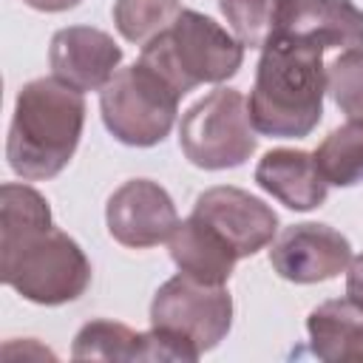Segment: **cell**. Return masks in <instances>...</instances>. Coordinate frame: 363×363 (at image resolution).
<instances>
[{
  "mask_svg": "<svg viewBox=\"0 0 363 363\" xmlns=\"http://www.w3.org/2000/svg\"><path fill=\"white\" fill-rule=\"evenodd\" d=\"M0 278L31 303L77 301L91 284L82 247L51 221V207L28 184L0 190Z\"/></svg>",
  "mask_w": 363,
  "mask_h": 363,
  "instance_id": "obj_1",
  "label": "cell"
},
{
  "mask_svg": "<svg viewBox=\"0 0 363 363\" xmlns=\"http://www.w3.org/2000/svg\"><path fill=\"white\" fill-rule=\"evenodd\" d=\"M323 94V48L272 34L261 48L255 85L247 99L255 130L275 139L309 136L320 122Z\"/></svg>",
  "mask_w": 363,
  "mask_h": 363,
  "instance_id": "obj_2",
  "label": "cell"
},
{
  "mask_svg": "<svg viewBox=\"0 0 363 363\" xmlns=\"http://www.w3.org/2000/svg\"><path fill=\"white\" fill-rule=\"evenodd\" d=\"M85 125L82 91L40 77L20 88L6 139L9 167L28 182L54 179L74 156Z\"/></svg>",
  "mask_w": 363,
  "mask_h": 363,
  "instance_id": "obj_3",
  "label": "cell"
},
{
  "mask_svg": "<svg viewBox=\"0 0 363 363\" xmlns=\"http://www.w3.org/2000/svg\"><path fill=\"white\" fill-rule=\"evenodd\" d=\"M244 45L216 20L184 9L176 23L142 45L139 62L153 68L182 96L204 82H224L238 74Z\"/></svg>",
  "mask_w": 363,
  "mask_h": 363,
  "instance_id": "obj_4",
  "label": "cell"
},
{
  "mask_svg": "<svg viewBox=\"0 0 363 363\" xmlns=\"http://www.w3.org/2000/svg\"><path fill=\"white\" fill-rule=\"evenodd\" d=\"M182 94L164 82L145 62H133L113 74V79L99 91V111L105 128L130 147L159 145L179 113Z\"/></svg>",
  "mask_w": 363,
  "mask_h": 363,
  "instance_id": "obj_5",
  "label": "cell"
},
{
  "mask_svg": "<svg viewBox=\"0 0 363 363\" xmlns=\"http://www.w3.org/2000/svg\"><path fill=\"white\" fill-rule=\"evenodd\" d=\"M250 105L235 88H216L187 108L179 125V145L190 164L201 170H227L244 164L258 145Z\"/></svg>",
  "mask_w": 363,
  "mask_h": 363,
  "instance_id": "obj_6",
  "label": "cell"
},
{
  "mask_svg": "<svg viewBox=\"0 0 363 363\" xmlns=\"http://www.w3.org/2000/svg\"><path fill=\"white\" fill-rule=\"evenodd\" d=\"M150 326L182 337L204 354L227 337L233 326V298L224 284H204L179 272L156 289Z\"/></svg>",
  "mask_w": 363,
  "mask_h": 363,
  "instance_id": "obj_7",
  "label": "cell"
},
{
  "mask_svg": "<svg viewBox=\"0 0 363 363\" xmlns=\"http://www.w3.org/2000/svg\"><path fill=\"white\" fill-rule=\"evenodd\" d=\"M269 264L292 284H320L346 272L352 264V244L329 224L303 221L286 227L272 241Z\"/></svg>",
  "mask_w": 363,
  "mask_h": 363,
  "instance_id": "obj_8",
  "label": "cell"
},
{
  "mask_svg": "<svg viewBox=\"0 0 363 363\" xmlns=\"http://www.w3.org/2000/svg\"><path fill=\"white\" fill-rule=\"evenodd\" d=\"M105 221L108 233L122 247L145 250L167 241L179 224V216L162 184L150 179H130L108 199Z\"/></svg>",
  "mask_w": 363,
  "mask_h": 363,
  "instance_id": "obj_9",
  "label": "cell"
},
{
  "mask_svg": "<svg viewBox=\"0 0 363 363\" xmlns=\"http://www.w3.org/2000/svg\"><path fill=\"white\" fill-rule=\"evenodd\" d=\"M193 216L213 227L238 258L255 255L258 250L272 244L278 230V216L269 204H264L241 187L227 184L204 190L193 204Z\"/></svg>",
  "mask_w": 363,
  "mask_h": 363,
  "instance_id": "obj_10",
  "label": "cell"
},
{
  "mask_svg": "<svg viewBox=\"0 0 363 363\" xmlns=\"http://www.w3.org/2000/svg\"><path fill=\"white\" fill-rule=\"evenodd\" d=\"M48 62L60 82H65L82 94L102 91L113 79V74L122 62V48L113 43L111 34H105L99 28L68 26L51 37Z\"/></svg>",
  "mask_w": 363,
  "mask_h": 363,
  "instance_id": "obj_11",
  "label": "cell"
},
{
  "mask_svg": "<svg viewBox=\"0 0 363 363\" xmlns=\"http://www.w3.org/2000/svg\"><path fill=\"white\" fill-rule=\"evenodd\" d=\"M272 34L329 48L363 45V9L352 0H281Z\"/></svg>",
  "mask_w": 363,
  "mask_h": 363,
  "instance_id": "obj_12",
  "label": "cell"
},
{
  "mask_svg": "<svg viewBox=\"0 0 363 363\" xmlns=\"http://www.w3.org/2000/svg\"><path fill=\"white\" fill-rule=\"evenodd\" d=\"M255 182L284 207L301 213L320 207L329 193V182L323 179L315 153L292 147H275L264 153V159L255 167Z\"/></svg>",
  "mask_w": 363,
  "mask_h": 363,
  "instance_id": "obj_13",
  "label": "cell"
},
{
  "mask_svg": "<svg viewBox=\"0 0 363 363\" xmlns=\"http://www.w3.org/2000/svg\"><path fill=\"white\" fill-rule=\"evenodd\" d=\"M167 244H170V258L179 267V272L196 281H204V284H227L238 261L233 247L193 213L190 218L176 224Z\"/></svg>",
  "mask_w": 363,
  "mask_h": 363,
  "instance_id": "obj_14",
  "label": "cell"
},
{
  "mask_svg": "<svg viewBox=\"0 0 363 363\" xmlns=\"http://www.w3.org/2000/svg\"><path fill=\"white\" fill-rule=\"evenodd\" d=\"M306 332L315 357L326 363L363 360V306L349 295L315 306L306 318Z\"/></svg>",
  "mask_w": 363,
  "mask_h": 363,
  "instance_id": "obj_15",
  "label": "cell"
},
{
  "mask_svg": "<svg viewBox=\"0 0 363 363\" xmlns=\"http://www.w3.org/2000/svg\"><path fill=\"white\" fill-rule=\"evenodd\" d=\"M315 162L323 179L335 187H352L363 182V119H349L335 128L315 150Z\"/></svg>",
  "mask_w": 363,
  "mask_h": 363,
  "instance_id": "obj_16",
  "label": "cell"
},
{
  "mask_svg": "<svg viewBox=\"0 0 363 363\" xmlns=\"http://www.w3.org/2000/svg\"><path fill=\"white\" fill-rule=\"evenodd\" d=\"M74 360H145V332L116 320L85 323L71 349Z\"/></svg>",
  "mask_w": 363,
  "mask_h": 363,
  "instance_id": "obj_17",
  "label": "cell"
},
{
  "mask_svg": "<svg viewBox=\"0 0 363 363\" xmlns=\"http://www.w3.org/2000/svg\"><path fill=\"white\" fill-rule=\"evenodd\" d=\"M182 11L184 9L179 0H116L113 26L128 43L147 45L162 31H167Z\"/></svg>",
  "mask_w": 363,
  "mask_h": 363,
  "instance_id": "obj_18",
  "label": "cell"
},
{
  "mask_svg": "<svg viewBox=\"0 0 363 363\" xmlns=\"http://www.w3.org/2000/svg\"><path fill=\"white\" fill-rule=\"evenodd\" d=\"M218 9L241 45L264 48L278 26L281 0H218Z\"/></svg>",
  "mask_w": 363,
  "mask_h": 363,
  "instance_id": "obj_19",
  "label": "cell"
},
{
  "mask_svg": "<svg viewBox=\"0 0 363 363\" xmlns=\"http://www.w3.org/2000/svg\"><path fill=\"white\" fill-rule=\"evenodd\" d=\"M326 91L349 119H363V45L326 65Z\"/></svg>",
  "mask_w": 363,
  "mask_h": 363,
  "instance_id": "obj_20",
  "label": "cell"
},
{
  "mask_svg": "<svg viewBox=\"0 0 363 363\" xmlns=\"http://www.w3.org/2000/svg\"><path fill=\"white\" fill-rule=\"evenodd\" d=\"M346 295L363 306V255L352 258L346 267Z\"/></svg>",
  "mask_w": 363,
  "mask_h": 363,
  "instance_id": "obj_21",
  "label": "cell"
},
{
  "mask_svg": "<svg viewBox=\"0 0 363 363\" xmlns=\"http://www.w3.org/2000/svg\"><path fill=\"white\" fill-rule=\"evenodd\" d=\"M23 3L37 11H68V9L79 6L82 0H23Z\"/></svg>",
  "mask_w": 363,
  "mask_h": 363,
  "instance_id": "obj_22",
  "label": "cell"
}]
</instances>
